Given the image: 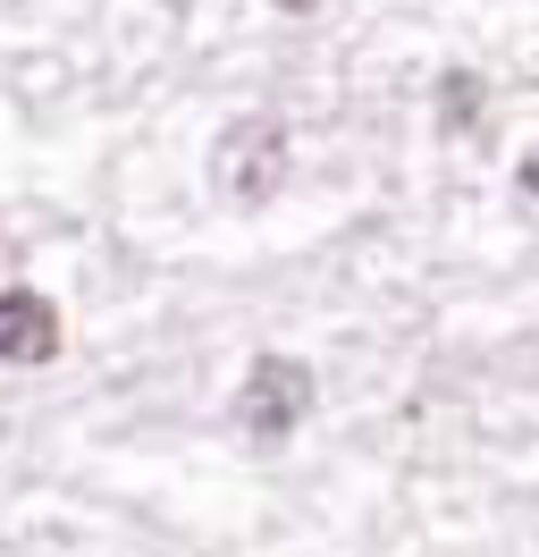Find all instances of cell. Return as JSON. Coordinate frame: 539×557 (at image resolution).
Instances as JSON below:
<instances>
[{
	"mask_svg": "<svg viewBox=\"0 0 539 557\" xmlns=\"http://www.w3.org/2000/svg\"><path fill=\"white\" fill-rule=\"evenodd\" d=\"M211 177H220V195L228 203H270L278 195V177H287V127L278 119H236L228 136L211 144Z\"/></svg>",
	"mask_w": 539,
	"mask_h": 557,
	"instance_id": "obj_1",
	"label": "cell"
},
{
	"mask_svg": "<svg viewBox=\"0 0 539 557\" xmlns=\"http://www.w3.org/2000/svg\"><path fill=\"white\" fill-rule=\"evenodd\" d=\"M303 414H312V372H303L296 355H253V372H245V388H236V422H245V440L278 448Z\"/></svg>",
	"mask_w": 539,
	"mask_h": 557,
	"instance_id": "obj_2",
	"label": "cell"
},
{
	"mask_svg": "<svg viewBox=\"0 0 539 557\" xmlns=\"http://www.w3.org/2000/svg\"><path fill=\"white\" fill-rule=\"evenodd\" d=\"M60 355V305L42 287H0V363L42 372Z\"/></svg>",
	"mask_w": 539,
	"mask_h": 557,
	"instance_id": "obj_3",
	"label": "cell"
},
{
	"mask_svg": "<svg viewBox=\"0 0 539 557\" xmlns=\"http://www.w3.org/2000/svg\"><path fill=\"white\" fill-rule=\"evenodd\" d=\"M472 110H480V85H472V76H447V127H472Z\"/></svg>",
	"mask_w": 539,
	"mask_h": 557,
	"instance_id": "obj_4",
	"label": "cell"
},
{
	"mask_svg": "<svg viewBox=\"0 0 539 557\" xmlns=\"http://www.w3.org/2000/svg\"><path fill=\"white\" fill-rule=\"evenodd\" d=\"M523 186H531V195H539V152H531V161H523Z\"/></svg>",
	"mask_w": 539,
	"mask_h": 557,
	"instance_id": "obj_5",
	"label": "cell"
},
{
	"mask_svg": "<svg viewBox=\"0 0 539 557\" xmlns=\"http://www.w3.org/2000/svg\"><path fill=\"white\" fill-rule=\"evenodd\" d=\"M270 9H287V17H303V9H312V0H270Z\"/></svg>",
	"mask_w": 539,
	"mask_h": 557,
	"instance_id": "obj_6",
	"label": "cell"
}]
</instances>
